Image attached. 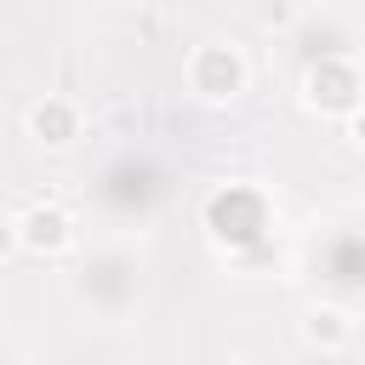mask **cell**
Returning a JSON list of instances; mask_svg holds the SVG:
<instances>
[{
  "label": "cell",
  "mask_w": 365,
  "mask_h": 365,
  "mask_svg": "<svg viewBox=\"0 0 365 365\" xmlns=\"http://www.w3.org/2000/svg\"><path fill=\"white\" fill-rule=\"evenodd\" d=\"M29 137L40 148H74L80 143V103L68 97H40L29 108Z\"/></svg>",
  "instance_id": "5b68a950"
},
{
  "label": "cell",
  "mask_w": 365,
  "mask_h": 365,
  "mask_svg": "<svg viewBox=\"0 0 365 365\" xmlns=\"http://www.w3.org/2000/svg\"><path fill=\"white\" fill-rule=\"evenodd\" d=\"M17 245L29 257H63L74 245V217L63 205H29L17 217Z\"/></svg>",
  "instance_id": "277c9868"
},
{
  "label": "cell",
  "mask_w": 365,
  "mask_h": 365,
  "mask_svg": "<svg viewBox=\"0 0 365 365\" xmlns=\"http://www.w3.org/2000/svg\"><path fill=\"white\" fill-rule=\"evenodd\" d=\"M348 331H354V325H348L336 308H314V314L302 319V336H308L314 348H325V354H336V348L348 342Z\"/></svg>",
  "instance_id": "8992f818"
},
{
  "label": "cell",
  "mask_w": 365,
  "mask_h": 365,
  "mask_svg": "<svg viewBox=\"0 0 365 365\" xmlns=\"http://www.w3.org/2000/svg\"><path fill=\"white\" fill-rule=\"evenodd\" d=\"M200 217H205V234H211L222 251H251V245H262L268 228H274V205H268V194L251 188V182H222V188H211Z\"/></svg>",
  "instance_id": "6da1fadb"
},
{
  "label": "cell",
  "mask_w": 365,
  "mask_h": 365,
  "mask_svg": "<svg viewBox=\"0 0 365 365\" xmlns=\"http://www.w3.org/2000/svg\"><path fill=\"white\" fill-rule=\"evenodd\" d=\"M348 137H354V143H359V148H365V103H359V108H354V114H348Z\"/></svg>",
  "instance_id": "ba28073f"
},
{
  "label": "cell",
  "mask_w": 365,
  "mask_h": 365,
  "mask_svg": "<svg viewBox=\"0 0 365 365\" xmlns=\"http://www.w3.org/2000/svg\"><path fill=\"white\" fill-rule=\"evenodd\" d=\"M11 245H17V217L0 211V257H11Z\"/></svg>",
  "instance_id": "52a82bcc"
},
{
  "label": "cell",
  "mask_w": 365,
  "mask_h": 365,
  "mask_svg": "<svg viewBox=\"0 0 365 365\" xmlns=\"http://www.w3.org/2000/svg\"><path fill=\"white\" fill-rule=\"evenodd\" d=\"M302 103L319 108V114L348 120V114L365 103V74H359L348 57H319V63H308V74H302Z\"/></svg>",
  "instance_id": "7a4b0ae2"
},
{
  "label": "cell",
  "mask_w": 365,
  "mask_h": 365,
  "mask_svg": "<svg viewBox=\"0 0 365 365\" xmlns=\"http://www.w3.org/2000/svg\"><path fill=\"white\" fill-rule=\"evenodd\" d=\"M188 91L200 103H234L245 91V57H240V46H228V40L200 46L188 57Z\"/></svg>",
  "instance_id": "3957f363"
}]
</instances>
